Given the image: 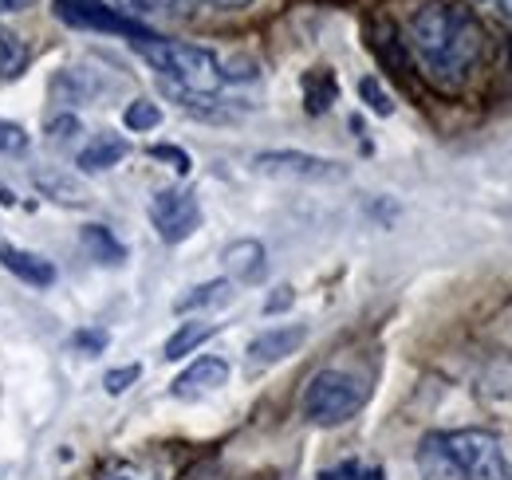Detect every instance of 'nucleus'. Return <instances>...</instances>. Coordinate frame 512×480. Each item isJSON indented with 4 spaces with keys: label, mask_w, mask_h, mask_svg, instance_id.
I'll use <instances>...</instances> for the list:
<instances>
[{
    "label": "nucleus",
    "mask_w": 512,
    "mask_h": 480,
    "mask_svg": "<svg viewBox=\"0 0 512 480\" xmlns=\"http://www.w3.org/2000/svg\"><path fill=\"white\" fill-rule=\"evenodd\" d=\"M410 48L438 83H461L485 56L481 20L453 0H430L410 16Z\"/></svg>",
    "instance_id": "1"
},
{
    "label": "nucleus",
    "mask_w": 512,
    "mask_h": 480,
    "mask_svg": "<svg viewBox=\"0 0 512 480\" xmlns=\"http://www.w3.org/2000/svg\"><path fill=\"white\" fill-rule=\"evenodd\" d=\"M418 469L426 480H512V461L489 429H446L418 441Z\"/></svg>",
    "instance_id": "2"
},
{
    "label": "nucleus",
    "mask_w": 512,
    "mask_h": 480,
    "mask_svg": "<svg viewBox=\"0 0 512 480\" xmlns=\"http://www.w3.org/2000/svg\"><path fill=\"white\" fill-rule=\"evenodd\" d=\"M134 52L150 63L170 87H182L193 95H217L225 87V63L201 44L150 36V40H134Z\"/></svg>",
    "instance_id": "3"
},
{
    "label": "nucleus",
    "mask_w": 512,
    "mask_h": 480,
    "mask_svg": "<svg viewBox=\"0 0 512 480\" xmlns=\"http://www.w3.org/2000/svg\"><path fill=\"white\" fill-rule=\"evenodd\" d=\"M363 402H367V386L355 374H347V370H320V374H312V382H308V390L300 398L304 418L312 421V425H323V429L351 421L363 410Z\"/></svg>",
    "instance_id": "4"
},
{
    "label": "nucleus",
    "mask_w": 512,
    "mask_h": 480,
    "mask_svg": "<svg viewBox=\"0 0 512 480\" xmlns=\"http://www.w3.org/2000/svg\"><path fill=\"white\" fill-rule=\"evenodd\" d=\"M256 174H268V178H288V181H343L347 178V166L335 162V158H320V154H304V150H264L253 158Z\"/></svg>",
    "instance_id": "5"
},
{
    "label": "nucleus",
    "mask_w": 512,
    "mask_h": 480,
    "mask_svg": "<svg viewBox=\"0 0 512 480\" xmlns=\"http://www.w3.org/2000/svg\"><path fill=\"white\" fill-rule=\"evenodd\" d=\"M150 225L166 244H182L201 229V205L190 189H158L150 197Z\"/></svg>",
    "instance_id": "6"
},
{
    "label": "nucleus",
    "mask_w": 512,
    "mask_h": 480,
    "mask_svg": "<svg viewBox=\"0 0 512 480\" xmlns=\"http://www.w3.org/2000/svg\"><path fill=\"white\" fill-rule=\"evenodd\" d=\"M56 16L71 24V28H91V32H115V36H130V40H150L158 36L146 24L127 20L119 8H107L103 0H56Z\"/></svg>",
    "instance_id": "7"
},
{
    "label": "nucleus",
    "mask_w": 512,
    "mask_h": 480,
    "mask_svg": "<svg viewBox=\"0 0 512 480\" xmlns=\"http://www.w3.org/2000/svg\"><path fill=\"white\" fill-rule=\"evenodd\" d=\"M225 382H229V362L217 359V355H205V359L190 362V366L174 378L170 394H174V398H182V402H197V398H205V394L221 390Z\"/></svg>",
    "instance_id": "8"
},
{
    "label": "nucleus",
    "mask_w": 512,
    "mask_h": 480,
    "mask_svg": "<svg viewBox=\"0 0 512 480\" xmlns=\"http://www.w3.org/2000/svg\"><path fill=\"white\" fill-rule=\"evenodd\" d=\"M308 343V327L304 323H288V327H268L264 335H256L249 343V362L253 366H272V362L292 359L300 347Z\"/></svg>",
    "instance_id": "9"
},
{
    "label": "nucleus",
    "mask_w": 512,
    "mask_h": 480,
    "mask_svg": "<svg viewBox=\"0 0 512 480\" xmlns=\"http://www.w3.org/2000/svg\"><path fill=\"white\" fill-rule=\"evenodd\" d=\"M0 268L12 272L16 280L32 284V288H52L56 284V264L44 260L40 252H28V248H12V244H0Z\"/></svg>",
    "instance_id": "10"
},
{
    "label": "nucleus",
    "mask_w": 512,
    "mask_h": 480,
    "mask_svg": "<svg viewBox=\"0 0 512 480\" xmlns=\"http://www.w3.org/2000/svg\"><path fill=\"white\" fill-rule=\"evenodd\" d=\"M221 260H225V268H229V276L237 280V284H260L264 276H268V256H264V244L253 237L245 240H233L225 252H221Z\"/></svg>",
    "instance_id": "11"
},
{
    "label": "nucleus",
    "mask_w": 512,
    "mask_h": 480,
    "mask_svg": "<svg viewBox=\"0 0 512 480\" xmlns=\"http://www.w3.org/2000/svg\"><path fill=\"white\" fill-rule=\"evenodd\" d=\"M127 154H130L127 138H119V134H95V138L79 150L75 166H79L83 174H107V170H115Z\"/></svg>",
    "instance_id": "12"
},
{
    "label": "nucleus",
    "mask_w": 512,
    "mask_h": 480,
    "mask_svg": "<svg viewBox=\"0 0 512 480\" xmlns=\"http://www.w3.org/2000/svg\"><path fill=\"white\" fill-rule=\"evenodd\" d=\"M115 8L127 16V20H134V24H154V20H174V16H190V12H197L201 4L197 0H115Z\"/></svg>",
    "instance_id": "13"
},
{
    "label": "nucleus",
    "mask_w": 512,
    "mask_h": 480,
    "mask_svg": "<svg viewBox=\"0 0 512 480\" xmlns=\"http://www.w3.org/2000/svg\"><path fill=\"white\" fill-rule=\"evenodd\" d=\"M79 244L91 252V260H99V264H107V268L127 264V244L115 237L107 225H83V229H79Z\"/></svg>",
    "instance_id": "14"
},
{
    "label": "nucleus",
    "mask_w": 512,
    "mask_h": 480,
    "mask_svg": "<svg viewBox=\"0 0 512 480\" xmlns=\"http://www.w3.org/2000/svg\"><path fill=\"white\" fill-rule=\"evenodd\" d=\"M32 185L48 197V201H56V205H64V209H83L87 205V189L79 185L75 178H67V174H56V170H40V174H32Z\"/></svg>",
    "instance_id": "15"
},
{
    "label": "nucleus",
    "mask_w": 512,
    "mask_h": 480,
    "mask_svg": "<svg viewBox=\"0 0 512 480\" xmlns=\"http://www.w3.org/2000/svg\"><path fill=\"white\" fill-rule=\"evenodd\" d=\"M335 99H339V79H335V71H331V67H312V71L304 75V107H308V115H327Z\"/></svg>",
    "instance_id": "16"
},
{
    "label": "nucleus",
    "mask_w": 512,
    "mask_h": 480,
    "mask_svg": "<svg viewBox=\"0 0 512 480\" xmlns=\"http://www.w3.org/2000/svg\"><path fill=\"white\" fill-rule=\"evenodd\" d=\"M371 48L383 56L386 67H394V71L406 79V71H410L406 40H398V28H394L390 20H375V28H371Z\"/></svg>",
    "instance_id": "17"
},
{
    "label": "nucleus",
    "mask_w": 512,
    "mask_h": 480,
    "mask_svg": "<svg viewBox=\"0 0 512 480\" xmlns=\"http://www.w3.org/2000/svg\"><path fill=\"white\" fill-rule=\"evenodd\" d=\"M217 327L221 323H182L170 339H166V347H162V359L166 362H178V359H186V355H193L205 339H213L217 335Z\"/></svg>",
    "instance_id": "18"
},
{
    "label": "nucleus",
    "mask_w": 512,
    "mask_h": 480,
    "mask_svg": "<svg viewBox=\"0 0 512 480\" xmlns=\"http://www.w3.org/2000/svg\"><path fill=\"white\" fill-rule=\"evenodd\" d=\"M233 300V280H209V284H197L190 288L182 300L174 303V311L178 315H186V311H205V307H221V303Z\"/></svg>",
    "instance_id": "19"
},
{
    "label": "nucleus",
    "mask_w": 512,
    "mask_h": 480,
    "mask_svg": "<svg viewBox=\"0 0 512 480\" xmlns=\"http://www.w3.org/2000/svg\"><path fill=\"white\" fill-rule=\"evenodd\" d=\"M28 67V44L12 28H0V79H16Z\"/></svg>",
    "instance_id": "20"
},
{
    "label": "nucleus",
    "mask_w": 512,
    "mask_h": 480,
    "mask_svg": "<svg viewBox=\"0 0 512 480\" xmlns=\"http://www.w3.org/2000/svg\"><path fill=\"white\" fill-rule=\"evenodd\" d=\"M158 122H162V107H158V103H150V99H134L127 111H123V126L134 130V134L154 130Z\"/></svg>",
    "instance_id": "21"
},
{
    "label": "nucleus",
    "mask_w": 512,
    "mask_h": 480,
    "mask_svg": "<svg viewBox=\"0 0 512 480\" xmlns=\"http://www.w3.org/2000/svg\"><path fill=\"white\" fill-rule=\"evenodd\" d=\"M359 99H363L379 119H390V115H394V99L386 95V87L375 75H363V79H359Z\"/></svg>",
    "instance_id": "22"
},
{
    "label": "nucleus",
    "mask_w": 512,
    "mask_h": 480,
    "mask_svg": "<svg viewBox=\"0 0 512 480\" xmlns=\"http://www.w3.org/2000/svg\"><path fill=\"white\" fill-rule=\"evenodd\" d=\"M107 343H111V335H107L103 327H83V331L71 335V347H75L79 355H87V359H91V355H103Z\"/></svg>",
    "instance_id": "23"
},
{
    "label": "nucleus",
    "mask_w": 512,
    "mask_h": 480,
    "mask_svg": "<svg viewBox=\"0 0 512 480\" xmlns=\"http://www.w3.org/2000/svg\"><path fill=\"white\" fill-rule=\"evenodd\" d=\"M28 146H32V138L20 122L0 119V154H28Z\"/></svg>",
    "instance_id": "24"
},
{
    "label": "nucleus",
    "mask_w": 512,
    "mask_h": 480,
    "mask_svg": "<svg viewBox=\"0 0 512 480\" xmlns=\"http://www.w3.org/2000/svg\"><path fill=\"white\" fill-rule=\"evenodd\" d=\"M138 378H142V366H138V362H130V366H115V370H107V378H103V390L119 398V394H127V390L134 386V382H138Z\"/></svg>",
    "instance_id": "25"
},
{
    "label": "nucleus",
    "mask_w": 512,
    "mask_h": 480,
    "mask_svg": "<svg viewBox=\"0 0 512 480\" xmlns=\"http://www.w3.org/2000/svg\"><path fill=\"white\" fill-rule=\"evenodd\" d=\"M320 480H386L383 469H363L359 461H343L335 469H323Z\"/></svg>",
    "instance_id": "26"
},
{
    "label": "nucleus",
    "mask_w": 512,
    "mask_h": 480,
    "mask_svg": "<svg viewBox=\"0 0 512 480\" xmlns=\"http://www.w3.org/2000/svg\"><path fill=\"white\" fill-rule=\"evenodd\" d=\"M150 158H158V162H166V166H174L178 174H190L193 170V162H190V154L182 150V146H150Z\"/></svg>",
    "instance_id": "27"
},
{
    "label": "nucleus",
    "mask_w": 512,
    "mask_h": 480,
    "mask_svg": "<svg viewBox=\"0 0 512 480\" xmlns=\"http://www.w3.org/2000/svg\"><path fill=\"white\" fill-rule=\"evenodd\" d=\"M75 134H83V122L75 119V115H60V119L48 122V138H52L56 146H67Z\"/></svg>",
    "instance_id": "28"
},
{
    "label": "nucleus",
    "mask_w": 512,
    "mask_h": 480,
    "mask_svg": "<svg viewBox=\"0 0 512 480\" xmlns=\"http://www.w3.org/2000/svg\"><path fill=\"white\" fill-rule=\"evenodd\" d=\"M292 300H296V296H292V288H288V284H280V288H276V296H268V300H264V315L288 311V307H292Z\"/></svg>",
    "instance_id": "29"
},
{
    "label": "nucleus",
    "mask_w": 512,
    "mask_h": 480,
    "mask_svg": "<svg viewBox=\"0 0 512 480\" xmlns=\"http://www.w3.org/2000/svg\"><path fill=\"white\" fill-rule=\"evenodd\" d=\"M36 0H0V16H8V12H24V8H32Z\"/></svg>",
    "instance_id": "30"
},
{
    "label": "nucleus",
    "mask_w": 512,
    "mask_h": 480,
    "mask_svg": "<svg viewBox=\"0 0 512 480\" xmlns=\"http://www.w3.org/2000/svg\"><path fill=\"white\" fill-rule=\"evenodd\" d=\"M253 0H201V8H245Z\"/></svg>",
    "instance_id": "31"
},
{
    "label": "nucleus",
    "mask_w": 512,
    "mask_h": 480,
    "mask_svg": "<svg viewBox=\"0 0 512 480\" xmlns=\"http://www.w3.org/2000/svg\"><path fill=\"white\" fill-rule=\"evenodd\" d=\"M485 4H493V8H501L505 16H512V0H485Z\"/></svg>",
    "instance_id": "32"
}]
</instances>
